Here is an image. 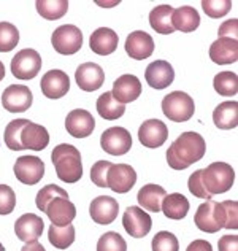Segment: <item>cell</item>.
<instances>
[{
  "label": "cell",
  "instance_id": "obj_22",
  "mask_svg": "<svg viewBox=\"0 0 238 251\" xmlns=\"http://www.w3.org/2000/svg\"><path fill=\"white\" fill-rule=\"evenodd\" d=\"M43 229H45L43 220L34 213H25L23 216H19L15 223L16 237L25 243L35 242L38 237L43 234Z\"/></svg>",
  "mask_w": 238,
  "mask_h": 251
},
{
  "label": "cell",
  "instance_id": "obj_4",
  "mask_svg": "<svg viewBox=\"0 0 238 251\" xmlns=\"http://www.w3.org/2000/svg\"><path fill=\"white\" fill-rule=\"evenodd\" d=\"M164 115L173 123H186L194 116L195 103L194 99L183 91H173L162 100Z\"/></svg>",
  "mask_w": 238,
  "mask_h": 251
},
{
  "label": "cell",
  "instance_id": "obj_48",
  "mask_svg": "<svg viewBox=\"0 0 238 251\" xmlns=\"http://www.w3.org/2000/svg\"><path fill=\"white\" fill-rule=\"evenodd\" d=\"M21 251H46L45 247L42 245L40 242H29V243H25V245L21 248Z\"/></svg>",
  "mask_w": 238,
  "mask_h": 251
},
{
  "label": "cell",
  "instance_id": "obj_25",
  "mask_svg": "<svg viewBox=\"0 0 238 251\" xmlns=\"http://www.w3.org/2000/svg\"><path fill=\"white\" fill-rule=\"evenodd\" d=\"M119 43L118 34L110 27H98L97 30L92 32L89 38L91 50L98 56H108L111 52H115Z\"/></svg>",
  "mask_w": 238,
  "mask_h": 251
},
{
  "label": "cell",
  "instance_id": "obj_16",
  "mask_svg": "<svg viewBox=\"0 0 238 251\" xmlns=\"http://www.w3.org/2000/svg\"><path fill=\"white\" fill-rule=\"evenodd\" d=\"M168 138V127L159 120L144 121L138 129V140L146 148H161Z\"/></svg>",
  "mask_w": 238,
  "mask_h": 251
},
{
  "label": "cell",
  "instance_id": "obj_13",
  "mask_svg": "<svg viewBox=\"0 0 238 251\" xmlns=\"http://www.w3.org/2000/svg\"><path fill=\"white\" fill-rule=\"evenodd\" d=\"M40 88L46 99H61L69 92L70 89V78L62 70H49L48 74H45L42 81H40Z\"/></svg>",
  "mask_w": 238,
  "mask_h": 251
},
{
  "label": "cell",
  "instance_id": "obj_8",
  "mask_svg": "<svg viewBox=\"0 0 238 251\" xmlns=\"http://www.w3.org/2000/svg\"><path fill=\"white\" fill-rule=\"evenodd\" d=\"M34 96L24 84H10L2 94V105L10 113H24L32 107Z\"/></svg>",
  "mask_w": 238,
  "mask_h": 251
},
{
  "label": "cell",
  "instance_id": "obj_3",
  "mask_svg": "<svg viewBox=\"0 0 238 251\" xmlns=\"http://www.w3.org/2000/svg\"><path fill=\"white\" fill-rule=\"evenodd\" d=\"M202 183L211 197L224 194L234 186L235 170L227 162H213L207 169H202Z\"/></svg>",
  "mask_w": 238,
  "mask_h": 251
},
{
  "label": "cell",
  "instance_id": "obj_33",
  "mask_svg": "<svg viewBox=\"0 0 238 251\" xmlns=\"http://www.w3.org/2000/svg\"><path fill=\"white\" fill-rule=\"evenodd\" d=\"M49 243L57 250H67L71 243L75 242V227L69 224V226H52L48 232Z\"/></svg>",
  "mask_w": 238,
  "mask_h": 251
},
{
  "label": "cell",
  "instance_id": "obj_41",
  "mask_svg": "<svg viewBox=\"0 0 238 251\" xmlns=\"http://www.w3.org/2000/svg\"><path fill=\"white\" fill-rule=\"evenodd\" d=\"M110 167V161H97L91 169V181L98 188H107V175Z\"/></svg>",
  "mask_w": 238,
  "mask_h": 251
},
{
  "label": "cell",
  "instance_id": "obj_45",
  "mask_svg": "<svg viewBox=\"0 0 238 251\" xmlns=\"http://www.w3.org/2000/svg\"><path fill=\"white\" fill-rule=\"evenodd\" d=\"M219 37H226V38H235L237 40V34H238V19H229V21L222 23L219 27Z\"/></svg>",
  "mask_w": 238,
  "mask_h": 251
},
{
  "label": "cell",
  "instance_id": "obj_39",
  "mask_svg": "<svg viewBox=\"0 0 238 251\" xmlns=\"http://www.w3.org/2000/svg\"><path fill=\"white\" fill-rule=\"evenodd\" d=\"M153 251H180V243L176 237L168 230H161L153 239Z\"/></svg>",
  "mask_w": 238,
  "mask_h": 251
},
{
  "label": "cell",
  "instance_id": "obj_28",
  "mask_svg": "<svg viewBox=\"0 0 238 251\" xmlns=\"http://www.w3.org/2000/svg\"><path fill=\"white\" fill-rule=\"evenodd\" d=\"M165 196H167V193H165V189L162 186H159V184H144V186L138 191L137 201L144 210L157 213V211H161L162 201Z\"/></svg>",
  "mask_w": 238,
  "mask_h": 251
},
{
  "label": "cell",
  "instance_id": "obj_46",
  "mask_svg": "<svg viewBox=\"0 0 238 251\" xmlns=\"http://www.w3.org/2000/svg\"><path fill=\"white\" fill-rule=\"evenodd\" d=\"M219 251H238V235H224L217 242Z\"/></svg>",
  "mask_w": 238,
  "mask_h": 251
},
{
  "label": "cell",
  "instance_id": "obj_5",
  "mask_svg": "<svg viewBox=\"0 0 238 251\" xmlns=\"http://www.w3.org/2000/svg\"><path fill=\"white\" fill-rule=\"evenodd\" d=\"M195 226L208 234H216L217 230L226 226V215L221 202L207 201L198 207L194 216Z\"/></svg>",
  "mask_w": 238,
  "mask_h": 251
},
{
  "label": "cell",
  "instance_id": "obj_2",
  "mask_svg": "<svg viewBox=\"0 0 238 251\" xmlns=\"http://www.w3.org/2000/svg\"><path fill=\"white\" fill-rule=\"evenodd\" d=\"M51 162L56 169V175L59 180L65 183H76L83 176V164L79 150L73 145L61 143L52 150Z\"/></svg>",
  "mask_w": 238,
  "mask_h": 251
},
{
  "label": "cell",
  "instance_id": "obj_18",
  "mask_svg": "<svg viewBox=\"0 0 238 251\" xmlns=\"http://www.w3.org/2000/svg\"><path fill=\"white\" fill-rule=\"evenodd\" d=\"M119 211V203L110 196H98L91 202L89 207V215L92 221L97 224H111L118 218Z\"/></svg>",
  "mask_w": 238,
  "mask_h": 251
},
{
  "label": "cell",
  "instance_id": "obj_38",
  "mask_svg": "<svg viewBox=\"0 0 238 251\" xmlns=\"http://www.w3.org/2000/svg\"><path fill=\"white\" fill-rule=\"evenodd\" d=\"M97 251H127V243L118 232H105L97 242Z\"/></svg>",
  "mask_w": 238,
  "mask_h": 251
},
{
  "label": "cell",
  "instance_id": "obj_34",
  "mask_svg": "<svg viewBox=\"0 0 238 251\" xmlns=\"http://www.w3.org/2000/svg\"><path fill=\"white\" fill-rule=\"evenodd\" d=\"M214 91L222 97H232L238 92V76L234 72H221L213 80Z\"/></svg>",
  "mask_w": 238,
  "mask_h": 251
},
{
  "label": "cell",
  "instance_id": "obj_6",
  "mask_svg": "<svg viewBox=\"0 0 238 251\" xmlns=\"http://www.w3.org/2000/svg\"><path fill=\"white\" fill-rule=\"evenodd\" d=\"M51 43L59 54L70 56L75 54L83 46V34L76 25L73 24H64L52 32Z\"/></svg>",
  "mask_w": 238,
  "mask_h": 251
},
{
  "label": "cell",
  "instance_id": "obj_31",
  "mask_svg": "<svg viewBox=\"0 0 238 251\" xmlns=\"http://www.w3.org/2000/svg\"><path fill=\"white\" fill-rule=\"evenodd\" d=\"M97 111L103 120L115 121L124 115L125 105L119 103L116 99L111 96V92H103V94L97 99Z\"/></svg>",
  "mask_w": 238,
  "mask_h": 251
},
{
  "label": "cell",
  "instance_id": "obj_47",
  "mask_svg": "<svg viewBox=\"0 0 238 251\" xmlns=\"http://www.w3.org/2000/svg\"><path fill=\"white\" fill-rule=\"evenodd\" d=\"M186 251H213V247H211V243L207 242V240L197 239V240H194L192 243H190Z\"/></svg>",
  "mask_w": 238,
  "mask_h": 251
},
{
  "label": "cell",
  "instance_id": "obj_32",
  "mask_svg": "<svg viewBox=\"0 0 238 251\" xmlns=\"http://www.w3.org/2000/svg\"><path fill=\"white\" fill-rule=\"evenodd\" d=\"M37 5V11L38 15L48 19V21H56V19H61L69 10V2L67 0H38L35 3Z\"/></svg>",
  "mask_w": 238,
  "mask_h": 251
},
{
  "label": "cell",
  "instance_id": "obj_10",
  "mask_svg": "<svg viewBox=\"0 0 238 251\" xmlns=\"http://www.w3.org/2000/svg\"><path fill=\"white\" fill-rule=\"evenodd\" d=\"M13 172L23 184L34 186L45 175V164L37 156H21L13 166Z\"/></svg>",
  "mask_w": 238,
  "mask_h": 251
},
{
  "label": "cell",
  "instance_id": "obj_15",
  "mask_svg": "<svg viewBox=\"0 0 238 251\" xmlns=\"http://www.w3.org/2000/svg\"><path fill=\"white\" fill-rule=\"evenodd\" d=\"M65 129L75 138L89 137L95 129V120L89 111L83 108L71 110L65 118Z\"/></svg>",
  "mask_w": 238,
  "mask_h": 251
},
{
  "label": "cell",
  "instance_id": "obj_11",
  "mask_svg": "<svg viewBox=\"0 0 238 251\" xmlns=\"http://www.w3.org/2000/svg\"><path fill=\"white\" fill-rule=\"evenodd\" d=\"M100 147L111 156H122L132 148V135L124 127H110L100 135Z\"/></svg>",
  "mask_w": 238,
  "mask_h": 251
},
{
  "label": "cell",
  "instance_id": "obj_26",
  "mask_svg": "<svg viewBox=\"0 0 238 251\" xmlns=\"http://www.w3.org/2000/svg\"><path fill=\"white\" fill-rule=\"evenodd\" d=\"M213 121L222 130L235 129L238 126V102L229 100L217 105L213 111Z\"/></svg>",
  "mask_w": 238,
  "mask_h": 251
},
{
  "label": "cell",
  "instance_id": "obj_36",
  "mask_svg": "<svg viewBox=\"0 0 238 251\" xmlns=\"http://www.w3.org/2000/svg\"><path fill=\"white\" fill-rule=\"evenodd\" d=\"M25 123H27V120H15V121H10L8 124H6L3 140H5L6 147H8V150L23 151L19 137H21V129L24 127Z\"/></svg>",
  "mask_w": 238,
  "mask_h": 251
},
{
  "label": "cell",
  "instance_id": "obj_7",
  "mask_svg": "<svg viewBox=\"0 0 238 251\" xmlns=\"http://www.w3.org/2000/svg\"><path fill=\"white\" fill-rule=\"evenodd\" d=\"M42 57L30 48L21 50L11 59V74L19 80H32L42 70Z\"/></svg>",
  "mask_w": 238,
  "mask_h": 251
},
{
  "label": "cell",
  "instance_id": "obj_20",
  "mask_svg": "<svg viewBox=\"0 0 238 251\" xmlns=\"http://www.w3.org/2000/svg\"><path fill=\"white\" fill-rule=\"evenodd\" d=\"M154 51L153 37L143 30H135L125 40V52L135 61H144Z\"/></svg>",
  "mask_w": 238,
  "mask_h": 251
},
{
  "label": "cell",
  "instance_id": "obj_24",
  "mask_svg": "<svg viewBox=\"0 0 238 251\" xmlns=\"http://www.w3.org/2000/svg\"><path fill=\"white\" fill-rule=\"evenodd\" d=\"M210 59L214 64L226 65L238 61V42L235 38L219 37L210 46Z\"/></svg>",
  "mask_w": 238,
  "mask_h": 251
},
{
  "label": "cell",
  "instance_id": "obj_1",
  "mask_svg": "<svg viewBox=\"0 0 238 251\" xmlns=\"http://www.w3.org/2000/svg\"><path fill=\"white\" fill-rule=\"evenodd\" d=\"M207 143L197 132H183L167 150V162L173 170H184L205 156Z\"/></svg>",
  "mask_w": 238,
  "mask_h": 251
},
{
  "label": "cell",
  "instance_id": "obj_27",
  "mask_svg": "<svg viewBox=\"0 0 238 251\" xmlns=\"http://www.w3.org/2000/svg\"><path fill=\"white\" fill-rule=\"evenodd\" d=\"M171 24H173L175 30L189 34V32H194L200 25V15L192 6H180V8L173 10Z\"/></svg>",
  "mask_w": 238,
  "mask_h": 251
},
{
  "label": "cell",
  "instance_id": "obj_43",
  "mask_svg": "<svg viewBox=\"0 0 238 251\" xmlns=\"http://www.w3.org/2000/svg\"><path fill=\"white\" fill-rule=\"evenodd\" d=\"M188 188H189V191H190V193H192L195 197H198V199L213 201V197H211V196L207 193V189H205L203 183H202V169H200V170H195L194 174L189 176Z\"/></svg>",
  "mask_w": 238,
  "mask_h": 251
},
{
  "label": "cell",
  "instance_id": "obj_19",
  "mask_svg": "<svg viewBox=\"0 0 238 251\" xmlns=\"http://www.w3.org/2000/svg\"><path fill=\"white\" fill-rule=\"evenodd\" d=\"M23 150H34L42 151L49 145V134L46 127L40 124H35L27 120L21 129V137H19Z\"/></svg>",
  "mask_w": 238,
  "mask_h": 251
},
{
  "label": "cell",
  "instance_id": "obj_14",
  "mask_svg": "<svg viewBox=\"0 0 238 251\" xmlns=\"http://www.w3.org/2000/svg\"><path fill=\"white\" fill-rule=\"evenodd\" d=\"M46 216L49 218L52 226H69L76 218V207L70 202L69 197H56L45 208Z\"/></svg>",
  "mask_w": 238,
  "mask_h": 251
},
{
  "label": "cell",
  "instance_id": "obj_50",
  "mask_svg": "<svg viewBox=\"0 0 238 251\" xmlns=\"http://www.w3.org/2000/svg\"><path fill=\"white\" fill-rule=\"evenodd\" d=\"M0 251H5V248H3V245L0 243Z\"/></svg>",
  "mask_w": 238,
  "mask_h": 251
},
{
  "label": "cell",
  "instance_id": "obj_21",
  "mask_svg": "<svg viewBox=\"0 0 238 251\" xmlns=\"http://www.w3.org/2000/svg\"><path fill=\"white\" fill-rule=\"evenodd\" d=\"M142 94V83L135 75H122L113 83V96L119 103H130L137 100Z\"/></svg>",
  "mask_w": 238,
  "mask_h": 251
},
{
  "label": "cell",
  "instance_id": "obj_37",
  "mask_svg": "<svg viewBox=\"0 0 238 251\" xmlns=\"http://www.w3.org/2000/svg\"><path fill=\"white\" fill-rule=\"evenodd\" d=\"M56 197H69V194H67V191L62 189L61 186H57V184H46L45 188L38 191V194L35 197L37 208L45 213L46 205H48L51 201H54Z\"/></svg>",
  "mask_w": 238,
  "mask_h": 251
},
{
  "label": "cell",
  "instance_id": "obj_9",
  "mask_svg": "<svg viewBox=\"0 0 238 251\" xmlns=\"http://www.w3.org/2000/svg\"><path fill=\"white\" fill-rule=\"evenodd\" d=\"M122 226L130 237L134 239H143L149 234L153 227V220L151 216L143 211L140 207H127L122 215Z\"/></svg>",
  "mask_w": 238,
  "mask_h": 251
},
{
  "label": "cell",
  "instance_id": "obj_44",
  "mask_svg": "<svg viewBox=\"0 0 238 251\" xmlns=\"http://www.w3.org/2000/svg\"><path fill=\"white\" fill-rule=\"evenodd\" d=\"M226 215V229H238V203L235 201L221 202Z\"/></svg>",
  "mask_w": 238,
  "mask_h": 251
},
{
  "label": "cell",
  "instance_id": "obj_12",
  "mask_svg": "<svg viewBox=\"0 0 238 251\" xmlns=\"http://www.w3.org/2000/svg\"><path fill=\"white\" fill-rule=\"evenodd\" d=\"M137 174L129 164H111L107 175V188L118 194H125L135 186Z\"/></svg>",
  "mask_w": 238,
  "mask_h": 251
},
{
  "label": "cell",
  "instance_id": "obj_29",
  "mask_svg": "<svg viewBox=\"0 0 238 251\" xmlns=\"http://www.w3.org/2000/svg\"><path fill=\"white\" fill-rule=\"evenodd\" d=\"M173 10L170 5H159L154 10H151L149 13V24L157 34L161 35H168L173 34V24H171V15Z\"/></svg>",
  "mask_w": 238,
  "mask_h": 251
},
{
  "label": "cell",
  "instance_id": "obj_30",
  "mask_svg": "<svg viewBox=\"0 0 238 251\" xmlns=\"http://www.w3.org/2000/svg\"><path fill=\"white\" fill-rule=\"evenodd\" d=\"M161 210L170 220H183L189 211V201L180 193H173L164 197Z\"/></svg>",
  "mask_w": 238,
  "mask_h": 251
},
{
  "label": "cell",
  "instance_id": "obj_49",
  "mask_svg": "<svg viewBox=\"0 0 238 251\" xmlns=\"http://www.w3.org/2000/svg\"><path fill=\"white\" fill-rule=\"evenodd\" d=\"M3 78H5V65L2 61H0V81H2Z\"/></svg>",
  "mask_w": 238,
  "mask_h": 251
},
{
  "label": "cell",
  "instance_id": "obj_23",
  "mask_svg": "<svg viewBox=\"0 0 238 251\" xmlns=\"http://www.w3.org/2000/svg\"><path fill=\"white\" fill-rule=\"evenodd\" d=\"M144 78L146 83L154 89H165L175 80L173 67L167 61H154L151 62L146 72H144Z\"/></svg>",
  "mask_w": 238,
  "mask_h": 251
},
{
  "label": "cell",
  "instance_id": "obj_42",
  "mask_svg": "<svg viewBox=\"0 0 238 251\" xmlns=\"http://www.w3.org/2000/svg\"><path fill=\"white\" fill-rule=\"evenodd\" d=\"M16 207L15 191L6 184H0V215H10Z\"/></svg>",
  "mask_w": 238,
  "mask_h": 251
},
{
  "label": "cell",
  "instance_id": "obj_40",
  "mask_svg": "<svg viewBox=\"0 0 238 251\" xmlns=\"http://www.w3.org/2000/svg\"><path fill=\"white\" fill-rule=\"evenodd\" d=\"M202 6L210 18H222L232 8V2L230 0H203Z\"/></svg>",
  "mask_w": 238,
  "mask_h": 251
},
{
  "label": "cell",
  "instance_id": "obj_17",
  "mask_svg": "<svg viewBox=\"0 0 238 251\" xmlns=\"http://www.w3.org/2000/svg\"><path fill=\"white\" fill-rule=\"evenodd\" d=\"M75 80L79 89L86 92H94L98 88H102L105 83L103 69L95 62H84L75 72Z\"/></svg>",
  "mask_w": 238,
  "mask_h": 251
},
{
  "label": "cell",
  "instance_id": "obj_35",
  "mask_svg": "<svg viewBox=\"0 0 238 251\" xmlns=\"http://www.w3.org/2000/svg\"><path fill=\"white\" fill-rule=\"evenodd\" d=\"M19 43V30L11 23H0V52H8Z\"/></svg>",
  "mask_w": 238,
  "mask_h": 251
}]
</instances>
